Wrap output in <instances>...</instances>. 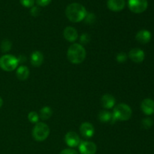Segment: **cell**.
Instances as JSON below:
<instances>
[{
  "mask_svg": "<svg viewBox=\"0 0 154 154\" xmlns=\"http://www.w3.org/2000/svg\"><path fill=\"white\" fill-rule=\"evenodd\" d=\"M87 14L85 7L79 3L74 2L69 5L66 9V15L72 23H79L85 19Z\"/></svg>",
  "mask_w": 154,
  "mask_h": 154,
  "instance_id": "6da1fadb",
  "label": "cell"
},
{
  "mask_svg": "<svg viewBox=\"0 0 154 154\" xmlns=\"http://www.w3.org/2000/svg\"><path fill=\"white\" fill-rule=\"evenodd\" d=\"M86 56L85 48L81 44H72L67 51L68 60L73 64H81L84 61Z\"/></svg>",
  "mask_w": 154,
  "mask_h": 154,
  "instance_id": "7a4b0ae2",
  "label": "cell"
},
{
  "mask_svg": "<svg viewBox=\"0 0 154 154\" xmlns=\"http://www.w3.org/2000/svg\"><path fill=\"white\" fill-rule=\"evenodd\" d=\"M132 111L130 107L124 103H120L117 105L113 110L112 113V123L115 121H127L131 118Z\"/></svg>",
  "mask_w": 154,
  "mask_h": 154,
  "instance_id": "3957f363",
  "label": "cell"
},
{
  "mask_svg": "<svg viewBox=\"0 0 154 154\" xmlns=\"http://www.w3.org/2000/svg\"><path fill=\"white\" fill-rule=\"evenodd\" d=\"M50 135V128L46 123L38 122L33 127L32 137L35 141H44Z\"/></svg>",
  "mask_w": 154,
  "mask_h": 154,
  "instance_id": "277c9868",
  "label": "cell"
},
{
  "mask_svg": "<svg viewBox=\"0 0 154 154\" xmlns=\"http://www.w3.org/2000/svg\"><path fill=\"white\" fill-rule=\"evenodd\" d=\"M19 61L17 57L10 54H5L0 57V68L5 72H12L17 68Z\"/></svg>",
  "mask_w": 154,
  "mask_h": 154,
  "instance_id": "5b68a950",
  "label": "cell"
},
{
  "mask_svg": "<svg viewBox=\"0 0 154 154\" xmlns=\"http://www.w3.org/2000/svg\"><path fill=\"white\" fill-rule=\"evenodd\" d=\"M128 5L131 11L135 14H141L147 10L148 2L147 0H129Z\"/></svg>",
  "mask_w": 154,
  "mask_h": 154,
  "instance_id": "8992f818",
  "label": "cell"
},
{
  "mask_svg": "<svg viewBox=\"0 0 154 154\" xmlns=\"http://www.w3.org/2000/svg\"><path fill=\"white\" fill-rule=\"evenodd\" d=\"M79 151L81 154H96L97 147L96 144L92 141H81L79 144Z\"/></svg>",
  "mask_w": 154,
  "mask_h": 154,
  "instance_id": "52a82bcc",
  "label": "cell"
},
{
  "mask_svg": "<svg viewBox=\"0 0 154 154\" xmlns=\"http://www.w3.org/2000/svg\"><path fill=\"white\" fill-rule=\"evenodd\" d=\"M65 141L69 147H75L79 146L81 143V138L76 132L71 131L68 132L65 135Z\"/></svg>",
  "mask_w": 154,
  "mask_h": 154,
  "instance_id": "ba28073f",
  "label": "cell"
},
{
  "mask_svg": "<svg viewBox=\"0 0 154 154\" xmlns=\"http://www.w3.org/2000/svg\"><path fill=\"white\" fill-rule=\"evenodd\" d=\"M129 57L134 63H142L145 58V54L144 51L140 48H133L129 53Z\"/></svg>",
  "mask_w": 154,
  "mask_h": 154,
  "instance_id": "9c48e42d",
  "label": "cell"
},
{
  "mask_svg": "<svg viewBox=\"0 0 154 154\" xmlns=\"http://www.w3.org/2000/svg\"><path fill=\"white\" fill-rule=\"evenodd\" d=\"M80 132L83 137L85 138H90L94 135L95 129L92 123L85 122V123H83L80 126Z\"/></svg>",
  "mask_w": 154,
  "mask_h": 154,
  "instance_id": "30bf717a",
  "label": "cell"
},
{
  "mask_svg": "<svg viewBox=\"0 0 154 154\" xmlns=\"http://www.w3.org/2000/svg\"><path fill=\"white\" fill-rule=\"evenodd\" d=\"M141 111L146 115H152L154 114V101L151 99H145L141 102Z\"/></svg>",
  "mask_w": 154,
  "mask_h": 154,
  "instance_id": "8fae6325",
  "label": "cell"
},
{
  "mask_svg": "<svg viewBox=\"0 0 154 154\" xmlns=\"http://www.w3.org/2000/svg\"><path fill=\"white\" fill-rule=\"evenodd\" d=\"M63 36L69 42H75L78 39V33L76 29L72 26H67L63 31Z\"/></svg>",
  "mask_w": 154,
  "mask_h": 154,
  "instance_id": "7c38bea8",
  "label": "cell"
},
{
  "mask_svg": "<svg viewBox=\"0 0 154 154\" xmlns=\"http://www.w3.org/2000/svg\"><path fill=\"white\" fill-rule=\"evenodd\" d=\"M107 5L108 8L112 11L118 12L124 8L126 2L125 0H108Z\"/></svg>",
  "mask_w": 154,
  "mask_h": 154,
  "instance_id": "4fadbf2b",
  "label": "cell"
},
{
  "mask_svg": "<svg viewBox=\"0 0 154 154\" xmlns=\"http://www.w3.org/2000/svg\"><path fill=\"white\" fill-rule=\"evenodd\" d=\"M101 103H102V107L105 109H111L114 106L116 103V99L112 95L106 94L103 95L101 99Z\"/></svg>",
  "mask_w": 154,
  "mask_h": 154,
  "instance_id": "5bb4252c",
  "label": "cell"
},
{
  "mask_svg": "<svg viewBox=\"0 0 154 154\" xmlns=\"http://www.w3.org/2000/svg\"><path fill=\"white\" fill-rule=\"evenodd\" d=\"M152 35L150 31L147 29H141L137 32L135 38L141 44H147L151 40Z\"/></svg>",
  "mask_w": 154,
  "mask_h": 154,
  "instance_id": "9a60e30c",
  "label": "cell"
},
{
  "mask_svg": "<svg viewBox=\"0 0 154 154\" xmlns=\"http://www.w3.org/2000/svg\"><path fill=\"white\" fill-rule=\"evenodd\" d=\"M31 64L35 67H39L42 66L44 61V56L41 51H36L32 52L30 57Z\"/></svg>",
  "mask_w": 154,
  "mask_h": 154,
  "instance_id": "2e32d148",
  "label": "cell"
},
{
  "mask_svg": "<svg viewBox=\"0 0 154 154\" xmlns=\"http://www.w3.org/2000/svg\"><path fill=\"white\" fill-rule=\"evenodd\" d=\"M17 77L20 81H25L29 76V69L25 66H20L16 72Z\"/></svg>",
  "mask_w": 154,
  "mask_h": 154,
  "instance_id": "e0dca14e",
  "label": "cell"
},
{
  "mask_svg": "<svg viewBox=\"0 0 154 154\" xmlns=\"http://www.w3.org/2000/svg\"><path fill=\"white\" fill-rule=\"evenodd\" d=\"M53 111L49 106H45L40 110V114H39V117L43 120H47L51 118L52 116Z\"/></svg>",
  "mask_w": 154,
  "mask_h": 154,
  "instance_id": "ac0fdd59",
  "label": "cell"
},
{
  "mask_svg": "<svg viewBox=\"0 0 154 154\" xmlns=\"http://www.w3.org/2000/svg\"><path fill=\"white\" fill-rule=\"evenodd\" d=\"M98 117H99V120L102 123H108L112 120V114L106 110H103L99 112Z\"/></svg>",
  "mask_w": 154,
  "mask_h": 154,
  "instance_id": "d6986e66",
  "label": "cell"
},
{
  "mask_svg": "<svg viewBox=\"0 0 154 154\" xmlns=\"http://www.w3.org/2000/svg\"><path fill=\"white\" fill-rule=\"evenodd\" d=\"M1 50L2 52L6 53V52H8L11 49V47H12V44L10 40L8 39H5L1 43Z\"/></svg>",
  "mask_w": 154,
  "mask_h": 154,
  "instance_id": "ffe728a7",
  "label": "cell"
},
{
  "mask_svg": "<svg viewBox=\"0 0 154 154\" xmlns=\"http://www.w3.org/2000/svg\"><path fill=\"white\" fill-rule=\"evenodd\" d=\"M28 120L32 123H38L39 114H38V113L35 111H31L28 114Z\"/></svg>",
  "mask_w": 154,
  "mask_h": 154,
  "instance_id": "44dd1931",
  "label": "cell"
},
{
  "mask_svg": "<svg viewBox=\"0 0 154 154\" xmlns=\"http://www.w3.org/2000/svg\"><path fill=\"white\" fill-rule=\"evenodd\" d=\"M141 124L142 126L144 129H150L153 124V122L152 120V119L150 118H144L143 119V120L141 121Z\"/></svg>",
  "mask_w": 154,
  "mask_h": 154,
  "instance_id": "7402d4cb",
  "label": "cell"
},
{
  "mask_svg": "<svg viewBox=\"0 0 154 154\" xmlns=\"http://www.w3.org/2000/svg\"><path fill=\"white\" fill-rule=\"evenodd\" d=\"M127 58H128V56L126 55V53H123V52L119 53V54H117V57H116V60H117V61L118 62V63H121L126 62V60H127Z\"/></svg>",
  "mask_w": 154,
  "mask_h": 154,
  "instance_id": "603a6c76",
  "label": "cell"
},
{
  "mask_svg": "<svg viewBox=\"0 0 154 154\" xmlns=\"http://www.w3.org/2000/svg\"><path fill=\"white\" fill-rule=\"evenodd\" d=\"M22 5L26 8L33 7L35 4V0H20Z\"/></svg>",
  "mask_w": 154,
  "mask_h": 154,
  "instance_id": "cb8c5ba5",
  "label": "cell"
},
{
  "mask_svg": "<svg viewBox=\"0 0 154 154\" xmlns=\"http://www.w3.org/2000/svg\"><path fill=\"white\" fill-rule=\"evenodd\" d=\"M80 41H81V44H87L90 42V35L87 34V33H84L81 35V38H80Z\"/></svg>",
  "mask_w": 154,
  "mask_h": 154,
  "instance_id": "d4e9b609",
  "label": "cell"
},
{
  "mask_svg": "<svg viewBox=\"0 0 154 154\" xmlns=\"http://www.w3.org/2000/svg\"><path fill=\"white\" fill-rule=\"evenodd\" d=\"M95 19H96V17H95V15L93 14V13H89V14H87V16H86L85 19L84 20H85V21L87 23L91 24L94 22Z\"/></svg>",
  "mask_w": 154,
  "mask_h": 154,
  "instance_id": "484cf974",
  "label": "cell"
},
{
  "mask_svg": "<svg viewBox=\"0 0 154 154\" xmlns=\"http://www.w3.org/2000/svg\"><path fill=\"white\" fill-rule=\"evenodd\" d=\"M51 1L52 0H35L36 3L42 7H45V6L48 5L51 2Z\"/></svg>",
  "mask_w": 154,
  "mask_h": 154,
  "instance_id": "4316f807",
  "label": "cell"
},
{
  "mask_svg": "<svg viewBox=\"0 0 154 154\" xmlns=\"http://www.w3.org/2000/svg\"><path fill=\"white\" fill-rule=\"evenodd\" d=\"M39 13H40V10H39L38 8L36 7V6L32 7L31 10H30V14H32V16L37 17L39 14Z\"/></svg>",
  "mask_w": 154,
  "mask_h": 154,
  "instance_id": "83f0119b",
  "label": "cell"
},
{
  "mask_svg": "<svg viewBox=\"0 0 154 154\" xmlns=\"http://www.w3.org/2000/svg\"><path fill=\"white\" fill-rule=\"evenodd\" d=\"M60 154H78L76 150L73 149H65L60 152Z\"/></svg>",
  "mask_w": 154,
  "mask_h": 154,
  "instance_id": "f1b7e54d",
  "label": "cell"
},
{
  "mask_svg": "<svg viewBox=\"0 0 154 154\" xmlns=\"http://www.w3.org/2000/svg\"><path fill=\"white\" fill-rule=\"evenodd\" d=\"M2 105H3V100H2V99L1 96H0V108L2 106Z\"/></svg>",
  "mask_w": 154,
  "mask_h": 154,
  "instance_id": "f546056e",
  "label": "cell"
}]
</instances>
